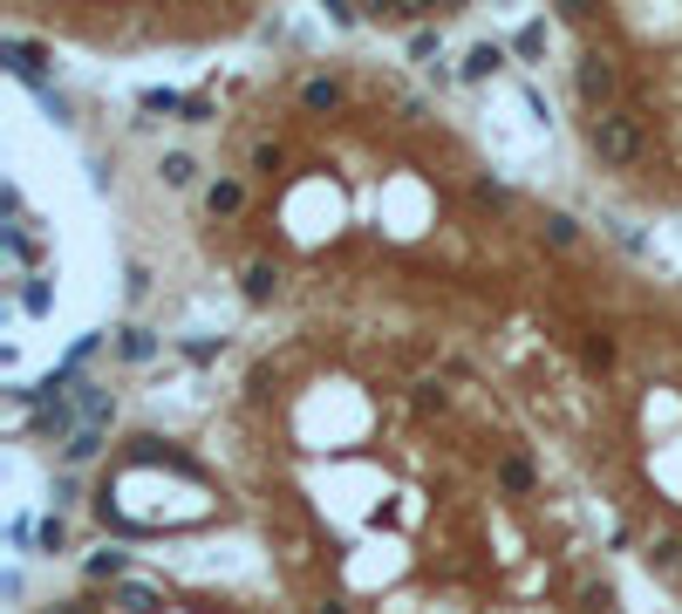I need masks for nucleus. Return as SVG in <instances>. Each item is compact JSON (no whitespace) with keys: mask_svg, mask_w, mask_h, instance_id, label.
<instances>
[{"mask_svg":"<svg viewBox=\"0 0 682 614\" xmlns=\"http://www.w3.org/2000/svg\"><path fill=\"white\" fill-rule=\"evenodd\" d=\"M587 123V150L600 157V171H634L649 137H641V123L628 110H600V116H580Z\"/></svg>","mask_w":682,"mask_h":614,"instance_id":"1","label":"nucleus"},{"mask_svg":"<svg viewBox=\"0 0 682 614\" xmlns=\"http://www.w3.org/2000/svg\"><path fill=\"white\" fill-rule=\"evenodd\" d=\"M49 614H90V607H83V601H62V607H49Z\"/></svg>","mask_w":682,"mask_h":614,"instance_id":"2","label":"nucleus"}]
</instances>
